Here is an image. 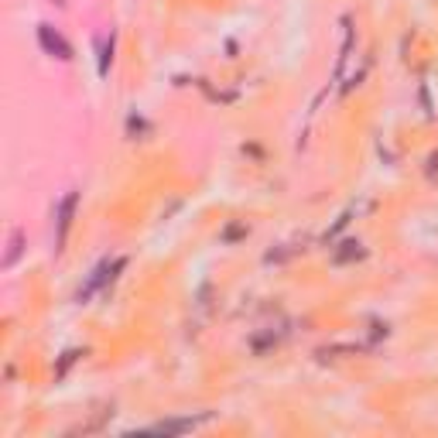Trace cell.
<instances>
[{
	"label": "cell",
	"instance_id": "obj_1",
	"mask_svg": "<svg viewBox=\"0 0 438 438\" xmlns=\"http://www.w3.org/2000/svg\"><path fill=\"white\" fill-rule=\"evenodd\" d=\"M38 41H41V48H45L48 55H55V58H62V62H69L72 58V45L55 31L52 24H41V28H38Z\"/></svg>",
	"mask_w": 438,
	"mask_h": 438
},
{
	"label": "cell",
	"instance_id": "obj_2",
	"mask_svg": "<svg viewBox=\"0 0 438 438\" xmlns=\"http://www.w3.org/2000/svg\"><path fill=\"white\" fill-rule=\"evenodd\" d=\"M79 206V195L69 192L62 202H58V229H55V250H62L66 236H69V226H72V212Z\"/></svg>",
	"mask_w": 438,
	"mask_h": 438
},
{
	"label": "cell",
	"instance_id": "obj_3",
	"mask_svg": "<svg viewBox=\"0 0 438 438\" xmlns=\"http://www.w3.org/2000/svg\"><path fill=\"white\" fill-rule=\"evenodd\" d=\"M120 264H127L120 257V261H103V264H96V271H93V274H89V281H86V288H83V291H79V301H86L89 295H93V291H96V288H103L106 281L113 278V274H110V271H117V267H120Z\"/></svg>",
	"mask_w": 438,
	"mask_h": 438
},
{
	"label": "cell",
	"instance_id": "obj_4",
	"mask_svg": "<svg viewBox=\"0 0 438 438\" xmlns=\"http://www.w3.org/2000/svg\"><path fill=\"white\" fill-rule=\"evenodd\" d=\"M189 428H195L192 418H185V421H161V424H155L151 432H165V435H172V432H189Z\"/></svg>",
	"mask_w": 438,
	"mask_h": 438
},
{
	"label": "cell",
	"instance_id": "obj_5",
	"mask_svg": "<svg viewBox=\"0 0 438 438\" xmlns=\"http://www.w3.org/2000/svg\"><path fill=\"white\" fill-rule=\"evenodd\" d=\"M346 250H335V264H346V261H353V257H363V246L356 244V240H346Z\"/></svg>",
	"mask_w": 438,
	"mask_h": 438
},
{
	"label": "cell",
	"instance_id": "obj_6",
	"mask_svg": "<svg viewBox=\"0 0 438 438\" xmlns=\"http://www.w3.org/2000/svg\"><path fill=\"white\" fill-rule=\"evenodd\" d=\"M21 254V229H14V236H11V250H7V257H4V267H11V264L18 261Z\"/></svg>",
	"mask_w": 438,
	"mask_h": 438
}]
</instances>
